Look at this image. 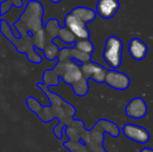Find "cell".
Wrapping results in <instances>:
<instances>
[{
    "instance_id": "6da1fadb",
    "label": "cell",
    "mask_w": 153,
    "mask_h": 152,
    "mask_svg": "<svg viewBox=\"0 0 153 152\" xmlns=\"http://www.w3.org/2000/svg\"><path fill=\"white\" fill-rule=\"evenodd\" d=\"M65 133L68 140L63 146L70 152H108L104 149L105 133L117 138L121 131L114 122L100 119L90 130L85 129L82 120H74L65 128Z\"/></svg>"
},
{
    "instance_id": "7a4b0ae2",
    "label": "cell",
    "mask_w": 153,
    "mask_h": 152,
    "mask_svg": "<svg viewBox=\"0 0 153 152\" xmlns=\"http://www.w3.org/2000/svg\"><path fill=\"white\" fill-rule=\"evenodd\" d=\"M37 86L45 93L51 105L42 107L33 97H28L26 99V105L44 124H48L55 118L58 119L59 123L52 131L54 135L61 141L65 133V128L74 120V116H75L76 109L73 105L64 100L62 97L51 91L50 88L44 83L38 82Z\"/></svg>"
},
{
    "instance_id": "3957f363",
    "label": "cell",
    "mask_w": 153,
    "mask_h": 152,
    "mask_svg": "<svg viewBox=\"0 0 153 152\" xmlns=\"http://www.w3.org/2000/svg\"><path fill=\"white\" fill-rule=\"evenodd\" d=\"M57 59L58 62L55 67L46 70L43 74L42 78L45 85L48 87L57 86L59 84V78H61L65 83L73 87L83 78L81 67L82 63L72 58L70 47H65L60 48Z\"/></svg>"
},
{
    "instance_id": "277c9868",
    "label": "cell",
    "mask_w": 153,
    "mask_h": 152,
    "mask_svg": "<svg viewBox=\"0 0 153 152\" xmlns=\"http://www.w3.org/2000/svg\"><path fill=\"white\" fill-rule=\"evenodd\" d=\"M123 41L117 36H110L105 42L103 58L111 69H118L122 64Z\"/></svg>"
},
{
    "instance_id": "5b68a950",
    "label": "cell",
    "mask_w": 153,
    "mask_h": 152,
    "mask_svg": "<svg viewBox=\"0 0 153 152\" xmlns=\"http://www.w3.org/2000/svg\"><path fill=\"white\" fill-rule=\"evenodd\" d=\"M60 28L61 26L59 25V22L56 18H52L48 20L45 25L48 44L46 47L44 48L43 52H44L46 58L48 61H54L58 56L60 48L57 45L55 44V42H53V40L56 38H58V32H59Z\"/></svg>"
},
{
    "instance_id": "8992f818",
    "label": "cell",
    "mask_w": 153,
    "mask_h": 152,
    "mask_svg": "<svg viewBox=\"0 0 153 152\" xmlns=\"http://www.w3.org/2000/svg\"><path fill=\"white\" fill-rule=\"evenodd\" d=\"M122 132L127 139L139 144H146L151 139L149 131L137 125L126 124L122 127Z\"/></svg>"
},
{
    "instance_id": "52a82bcc",
    "label": "cell",
    "mask_w": 153,
    "mask_h": 152,
    "mask_svg": "<svg viewBox=\"0 0 153 152\" xmlns=\"http://www.w3.org/2000/svg\"><path fill=\"white\" fill-rule=\"evenodd\" d=\"M104 82L117 90H126L131 84L130 78L127 74L115 69L108 70Z\"/></svg>"
},
{
    "instance_id": "ba28073f",
    "label": "cell",
    "mask_w": 153,
    "mask_h": 152,
    "mask_svg": "<svg viewBox=\"0 0 153 152\" xmlns=\"http://www.w3.org/2000/svg\"><path fill=\"white\" fill-rule=\"evenodd\" d=\"M82 71L83 73V78L88 80L93 79L98 83H103L105 82V77L108 72V69L104 66L92 62L91 60L86 63L82 64Z\"/></svg>"
},
{
    "instance_id": "9c48e42d",
    "label": "cell",
    "mask_w": 153,
    "mask_h": 152,
    "mask_svg": "<svg viewBox=\"0 0 153 152\" xmlns=\"http://www.w3.org/2000/svg\"><path fill=\"white\" fill-rule=\"evenodd\" d=\"M65 25L69 28L77 39H90V30L87 27V23L79 19L72 13H68L65 16Z\"/></svg>"
},
{
    "instance_id": "30bf717a",
    "label": "cell",
    "mask_w": 153,
    "mask_h": 152,
    "mask_svg": "<svg viewBox=\"0 0 153 152\" xmlns=\"http://www.w3.org/2000/svg\"><path fill=\"white\" fill-rule=\"evenodd\" d=\"M126 114L128 117L135 120L145 117L148 112V107L143 98H134L130 100L125 108Z\"/></svg>"
},
{
    "instance_id": "8fae6325",
    "label": "cell",
    "mask_w": 153,
    "mask_h": 152,
    "mask_svg": "<svg viewBox=\"0 0 153 152\" xmlns=\"http://www.w3.org/2000/svg\"><path fill=\"white\" fill-rule=\"evenodd\" d=\"M120 7L118 0H98L96 11L101 18L108 20L115 16Z\"/></svg>"
},
{
    "instance_id": "7c38bea8",
    "label": "cell",
    "mask_w": 153,
    "mask_h": 152,
    "mask_svg": "<svg viewBox=\"0 0 153 152\" xmlns=\"http://www.w3.org/2000/svg\"><path fill=\"white\" fill-rule=\"evenodd\" d=\"M128 52L134 60L141 61L144 59L148 53V47L144 41L138 38H134L128 45Z\"/></svg>"
},
{
    "instance_id": "4fadbf2b",
    "label": "cell",
    "mask_w": 153,
    "mask_h": 152,
    "mask_svg": "<svg viewBox=\"0 0 153 152\" xmlns=\"http://www.w3.org/2000/svg\"><path fill=\"white\" fill-rule=\"evenodd\" d=\"M70 13H72L73 14L77 16L79 19H81L82 21H83L86 23H89V22L94 21L98 15L97 11H95L91 8L84 7V6L75 7Z\"/></svg>"
},
{
    "instance_id": "5bb4252c",
    "label": "cell",
    "mask_w": 153,
    "mask_h": 152,
    "mask_svg": "<svg viewBox=\"0 0 153 152\" xmlns=\"http://www.w3.org/2000/svg\"><path fill=\"white\" fill-rule=\"evenodd\" d=\"M58 39L63 41L64 43L66 44H73L75 43L76 40L78 39L77 37L73 33V31L67 28L66 26L65 27H61L59 29V32H58Z\"/></svg>"
},
{
    "instance_id": "9a60e30c",
    "label": "cell",
    "mask_w": 153,
    "mask_h": 152,
    "mask_svg": "<svg viewBox=\"0 0 153 152\" xmlns=\"http://www.w3.org/2000/svg\"><path fill=\"white\" fill-rule=\"evenodd\" d=\"M77 49L88 54H91L94 51V46L89 39H78L74 46Z\"/></svg>"
},
{
    "instance_id": "2e32d148",
    "label": "cell",
    "mask_w": 153,
    "mask_h": 152,
    "mask_svg": "<svg viewBox=\"0 0 153 152\" xmlns=\"http://www.w3.org/2000/svg\"><path fill=\"white\" fill-rule=\"evenodd\" d=\"M23 4L22 0H6V1H2L1 2V16H3L5 13H7L12 5H14L17 8L22 7Z\"/></svg>"
},
{
    "instance_id": "e0dca14e",
    "label": "cell",
    "mask_w": 153,
    "mask_h": 152,
    "mask_svg": "<svg viewBox=\"0 0 153 152\" xmlns=\"http://www.w3.org/2000/svg\"><path fill=\"white\" fill-rule=\"evenodd\" d=\"M52 3H54V4H58V3H60L62 0H50Z\"/></svg>"
}]
</instances>
